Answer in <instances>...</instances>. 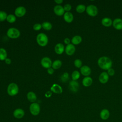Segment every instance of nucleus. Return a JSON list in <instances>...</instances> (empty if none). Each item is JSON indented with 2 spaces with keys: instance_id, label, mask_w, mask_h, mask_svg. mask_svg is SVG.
Instances as JSON below:
<instances>
[{
  "instance_id": "36",
  "label": "nucleus",
  "mask_w": 122,
  "mask_h": 122,
  "mask_svg": "<svg viewBox=\"0 0 122 122\" xmlns=\"http://www.w3.org/2000/svg\"><path fill=\"white\" fill-rule=\"evenodd\" d=\"M52 95V92L51 91H47L45 93V96L47 98L50 97Z\"/></svg>"
},
{
  "instance_id": "24",
  "label": "nucleus",
  "mask_w": 122,
  "mask_h": 122,
  "mask_svg": "<svg viewBox=\"0 0 122 122\" xmlns=\"http://www.w3.org/2000/svg\"><path fill=\"white\" fill-rule=\"evenodd\" d=\"M62 65V62L60 60H55L52 63V68L53 69L57 70L61 68Z\"/></svg>"
},
{
  "instance_id": "27",
  "label": "nucleus",
  "mask_w": 122,
  "mask_h": 122,
  "mask_svg": "<svg viewBox=\"0 0 122 122\" xmlns=\"http://www.w3.org/2000/svg\"><path fill=\"white\" fill-rule=\"evenodd\" d=\"M86 7L83 4H79L76 8V10L78 13H81L86 10Z\"/></svg>"
},
{
  "instance_id": "15",
  "label": "nucleus",
  "mask_w": 122,
  "mask_h": 122,
  "mask_svg": "<svg viewBox=\"0 0 122 122\" xmlns=\"http://www.w3.org/2000/svg\"><path fill=\"white\" fill-rule=\"evenodd\" d=\"M112 25L114 28L117 30H122V19L116 18L112 21Z\"/></svg>"
},
{
  "instance_id": "20",
  "label": "nucleus",
  "mask_w": 122,
  "mask_h": 122,
  "mask_svg": "<svg viewBox=\"0 0 122 122\" xmlns=\"http://www.w3.org/2000/svg\"><path fill=\"white\" fill-rule=\"evenodd\" d=\"M27 98L29 101L33 103L35 102V101L37 100V96L36 94L33 92H29L27 94Z\"/></svg>"
},
{
  "instance_id": "21",
  "label": "nucleus",
  "mask_w": 122,
  "mask_h": 122,
  "mask_svg": "<svg viewBox=\"0 0 122 122\" xmlns=\"http://www.w3.org/2000/svg\"><path fill=\"white\" fill-rule=\"evenodd\" d=\"M92 83V79L91 77H85L82 81V84L85 87H89Z\"/></svg>"
},
{
  "instance_id": "7",
  "label": "nucleus",
  "mask_w": 122,
  "mask_h": 122,
  "mask_svg": "<svg viewBox=\"0 0 122 122\" xmlns=\"http://www.w3.org/2000/svg\"><path fill=\"white\" fill-rule=\"evenodd\" d=\"M41 63L43 68L48 69L51 67L52 62L50 58L48 57H45L41 60Z\"/></svg>"
},
{
  "instance_id": "5",
  "label": "nucleus",
  "mask_w": 122,
  "mask_h": 122,
  "mask_svg": "<svg viewBox=\"0 0 122 122\" xmlns=\"http://www.w3.org/2000/svg\"><path fill=\"white\" fill-rule=\"evenodd\" d=\"M86 13L91 17L96 16L98 13V10L96 6L93 5H90L86 7Z\"/></svg>"
},
{
  "instance_id": "6",
  "label": "nucleus",
  "mask_w": 122,
  "mask_h": 122,
  "mask_svg": "<svg viewBox=\"0 0 122 122\" xmlns=\"http://www.w3.org/2000/svg\"><path fill=\"white\" fill-rule=\"evenodd\" d=\"M29 109L30 113L34 116H36L38 115L40 112L41 108L40 105L38 103H32L30 106Z\"/></svg>"
},
{
  "instance_id": "33",
  "label": "nucleus",
  "mask_w": 122,
  "mask_h": 122,
  "mask_svg": "<svg viewBox=\"0 0 122 122\" xmlns=\"http://www.w3.org/2000/svg\"><path fill=\"white\" fill-rule=\"evenodd\" d=\"M42 28V25L40 23H36L33 26V29L34 30L38 31Z\"/></svg>"
},
{
  "instance_id": "18",
  "label": "nucleus",
  "mask_w": 122,
  "mask_h": 122,
  "mask_svg": "<svg viewBox=\"0 0 122 122\" xmlns=\"http://www.w3.org/2000/svg\"><path fill=\"white\" fill-rule=\"evenodd\" d=\"M110 115V112L107 109H102L100 113V118L103 120H107L109 118Z\"/></svg>"
},
{
  "instance_id": "35",
  "label": "nucleus",
  "mask_w": 122,
  "mask_h": 122,
  "mask_svg": "<svg viewBox=\"0 0 122 122\" xmlns=\"http://www.w3.org/2000/svg\"><path fill=\"white\" fill-rule=\"evenodd\" d=\"M107 73L109 75V76H112L115 74V71L112 68H110L107 70Z\"/></svg>"
},
{
  "instance_id": "29",
  "label": "nucleus",
  "mask_w": 122,
  "mask_h": 122,
  "mask_svg": "<svg viewBox=\"0 0 122 122\" xmlns=\"http://www.w3.org/2000/svg\"><path fill=\"white\" fill-rule=\"evenodd\" d=\"M80 77V73L78 71H74L71 73V78L73 81H76Z\"/></svg>"
},
{
  "instance_id": "16",
  "label": "nucleus",
  "mask_w": 122,
  "mask_h": 122,
  "mask_svg": "<svg viewBox=\"0 0 122 122\" xmlns=\"http://www.w3.org/2000/svg\"><path fill=\"white\" fill-rule=\"evenodd\" d=\"M51 91L57 94H61L62 92V88L60 85L54 83L51 87Z\"/></svg>"
},
{
  "instance_id": "17",
  "label": "nucleus",
  "mask_w": 122,
  "mask_h": 122,
  "mask_svg": "<svg viewBox=\"0 0 122 122\" xmlns=\"http://www.w3.org/2000/svg\"><path fill=\"white\" fill-rule=\"evenodd\" d=\"M65 51L64 46L61 43H57L54 47V51L57 54H61Z\"/></svg>"
},
{
  "instance_id": "32",
  "label": "nucleus",
  "mask_w": 122,
  "mask_h": 122,
  "mask_svg": "<svg viewBox=\"0 0 122 122\" xmlns=\"http://www.w3.org/2000/svg\"><path fill=\"white\" fill-rule=\"evenodd\" d=\"M82 61L79 59H76L74 61V66L78 68H81L82 67Z\"/></svg>"
},
{
  "instance_id": "1",
  "label": "nucleus",
  "mask_w": 122,
  "mask_h": 122,
  "mask_svg": "<svg viewBox=\"0 0 122 122\" xmlns=\"http://www.w3.org/2000/svg\"><path fill=\"white\" fill-rule=\"evenodd\" d=\"M98 65L100 68L104 70H108L112 68V62L109 57L102 56L100 57L97 61Z\"/></svg>"
},
{
  "instance_id": "25",
  "label": "nucleus",
  "mask_w": 122,
  "mask_h": 122,
  "mask_svg": "<svg viewBox=\"0 0 122 122\" xmlns=\"http://www.w3.org/2000/svg\"><path fill=\"white\" fill-rule=\"evenodd\" d=\"M7 58V52L4 48H0V61H5Z\"/></svg>"
},
{
  "instance_id": "2",
  "label": "nucleus",
  "mask_w": 122,
  "mask_h": 122,
  "mask_svg": "<svg viewBox=\"0 0 122 122\" xmlns=\"http://www.w3.org/2000/svg\"><path fill=\"white\" fill-rule=\"evenodd\" d=\"M36 41L40 46L44 47L47 45L49 40L48 36L45 33H40L37 35Z\"/></svg>"
},
{
  "instance_id": "38",
  "label": "nucleus",
  "mask_w": 122,
  "mask_h": 122,
  "mask_svg": "<svg viewBox=\"0 0 122 122\" xmlns=\"http://www.w3.org/2000/svg\"><path fill=\"white\" fill-rule=\"evenodd\" d=\"M64 43H65L66 44L68 45V44H70L71 41H70V40L68 38H65V39L64 40Z\"/></svg>"
},
{
  "instance_id": "13",
  "label": "nucleus",
  "mask_w": 122,
  "mask_h": 122,
  "mask_svg": "<svg viewBox=\"0 0 122 122\" xmlns=\"http://www.w3.org/2000/svg\"><path fill=\"white\" fill-rule=\"evenodd\" d=\"M80 71L82 75L87 77L89 76L91 73V69L87 65H83L80 68Z\"/></svg>"
},
{
  "instance_id": "23",
  "label": "nucleus",
  "mask_w": 122,
  "mask_h": 122,
  "mask_svg": "<svg viewBox=\"0 0 122 122\" xmlns=\"http://www.w3.org/2000/svg\"><path fill=\"white\" fill-rule=\"evenodd\" d=\"M82 41V38L79 35H75L73 37L71 40V42L73 45H78Z\"/></svg>"
},
{
  "instance_id": "4",
  "label": "nucleus",
  "mask_w": 122,
  "mask_h": 122,
  "mask_svg": "<svg viewBox=\"0 0 122 122\" xmlns=\"http://www.w3.org/2000/svg\"><path fill=\"white\" fill-rule=\"evenodd\" d=\"M20 30L15 28H10L7 31V36L10 39H17L20 36Z\"/></svg>"
},
{
  "instance_id": "3",
  "label": "nucleus",
  "mask_w": 122,
  "mask_h": 122,
  "mask_svg": "<svg viewBox=\"0 0 122 122\" xmlns=\"http://www.w3.org/2000/svg\"><path fill=\"white\" fill-rule=\"evenodd\" d=\"M19 92V87L15 83L12 82L9 84L7 87L8 94L11 96H15Z\"/></svg>"
},
{
  "instance_id": "40",
  "label": "nucleus",
  "mask_w": 122,
  "mask_h": 122,
  "mask_svg": "<svg viewBox=\"0 0 122 122\" xmlns=\"http://www.w3.org/2000/svg\"><path fill=\"white\" fill-rule=\"evenodd\" d=\"M54 2L55 3H56L57 4L59 5L63 2V0H55Z\"/></svg>"
},
{
  "instance_id": "9",
  "label": "nucleus",
  "mask_w": 122,
  "mask_h": 122,
  "mask_svg": "<svg viewBox=\"0 0 122 122\" xmlns=\"http://www.w3.org/2000/svg\"><path fill=\"white\" fill-rule=\"evenodd\" d=\"M53 11L54 13L59 16H61L64 15L65 13V11L63 9V7L60 5H56L53 9Z\"/></svg>"
},
{
  "instance_id": "30",
  "label": "nucleus",
  "mask_w": 122,
  "mask_h": 122,
  "mask_svg": "<svg viewBox=\"0 0 122 122\" xmlns=\"http://www.w3.org/2000/svg\"><path fill=\"white\" fill-rule=\"evenodd\" d=\"M69 79V75L68 72H65L61 77V81L63 82H66Z\"/></svg>"
},
{
  "instance_id": "22",
  "label": "nucleus",
  "mask_w": 122,
  "mask_h": 122,
  "mask_svg": "<svg viewBox=\"0 0 122 122\" xmlns=\"http://www.w3.org/2000/svg\"><path fill=\"white\" fill-rule=\"evenodd\" d=\"M101 23L103 26L106 27H109L112 25V20H111V19L108 17H105L103 18L102 20Z\"/></svg>"
},
{
  "instance_id": "28",
  "label": "nucleus",
  "mask_w": 122,
  "mask_h": 122,
  "mask_svg": "<svg viewBox=\"0 0 122 122\" xmlns=\"http://www.w3.org/2000/svg\"><path fill=\"white\" fill-rule=\"evenodd\" d=\"M7 21L10 23H12L15 22L16 20V18L15 15L12 14H10L7 15V19H6Z\"/></svg>"
},
{
  "instance_id": "19",
  "label": "nucleus",
  "mask_w": 122,
  "mask_h": 122,
  "mask_svg": "<svg viewBox=\"0 0 122 122\" xmlns=\"http://www.w3.org/2000/svg\"><path fill=\"white\" fill-rule=\"evenodd\" d=\"M64 20L67 23H71L73 20V15L70 12H66L63 15Z\"/></svg>"
},
{
  "instance_id": "26",
  "label": "nucleus",
  "mask_w": 122,
  "mask_h": 122,
  "mask_svg": "<svg viewBox=\"0 0 122 122\" xmlns=\"http://www.w3.org/2000/svg\"><path fill=\"white\" fill-rule=\"evenodd\" d=\"M41 25H42V28L46 30H51L52 27V24L50 22H48V21L43 22L42 23Z\"/></svg>"
},
{
  "instance_id": "34",
  "label": "nucleus",
  "mask_w": 122,
  "mask_h": 122,
  "mask_svg": "<svg viewBox=\"0 0 122 122\" xmlns=\"http://www.w3.org/2000/svg\"><path fill=\"white\" fill-rule=\"evenodd\" d=\"M63 9L64 10V11L66 12H69V11L71 10V6L70 4H66L64 7Z\"/></svg>"
},
{
  "instance_id": "37",
  "label": "nucleus",
  "mask_w": 122,
  "mask_h": 122,
  "mask_svg": "<svg viewBox=\"0 0 122 122\" xmlns=\"http://www.w3.org/2000/svg\"><path fill=\"white\" fill-rule=\"evenodd\" d=\"M47 72L49 74H52L54 73V69L52 68L51 67L47 69Z\"/></svg>"
},
{
  "instance_id": "14",
  "label": "nucleus",
  "mask_w": 122,
  "mask_h": 122,
  "mask_svg": "<svg viewBox=\"0 0 122 122\" xmlns=\"http://www.w3.org/2000/svg\"><path fill=\"white\" fill-rule=\"evenodd\" d=\"M70 89L71 91L76 92L78 91L79 88V84L76 81L72 80L69 83Z\"/></svg>"
},
{
  "instance_id": "39",
  "label": "nucleus",
  "mask_w": 122,
  "mask_h": 122,
  "mask_svg": "<svg viewBox=\"0 0 122 122\" xmlns=\"http://www.w3.org/2000/svg\"><path fill=\"white\" fill-rule=\"evenodd\" d=\"M5 62L7 64H10L11 62V61L10 58H6L5 60Z\"/></svg>"
},
{
  "instance_id": "10",
  "label": "nucleus",
  "mask_w": 122,
  "mask_h": 122,
  "mask_svg": "<svg viewBox=\"0 0 122 122\" xmlns=\"http://www.w3.org/2000/svg\"><path fill=\"white\" fill-rule=\"evenodd\" d=\"M75 47L72 44H69L67 45L65 48V51L66 54L68 55H73L75 51Z\"/></svg>"
},
{
  "instance_id": "11",
  "label": "nucleus",
  "mask_w": 122,
  "mask_h": 122,
  "mask_svg": "<svg viewBox=\"0 0 122 122\" xmlns=\"http://www.w3.org/2000/svg\"><path fill=\"white\" fill-rule=\"evenodd\" d=\"M109 76L107 72L103 71L102 72L99 77V80L101 83L105 84L107 83L109 80Z\"/></svg>"
},
{
  "instance_id": "31",
  "label": "nucleus",
  "mask_w": 122,
  "mask_h": 122,
  "mask_svg": "<svg viewBox=\"0 0 122 122\" xmlns=\"http://www.w3.org/2000/svg\"><path fill=\"white\" fill-rule=\"evenodd\" d=\"M7 13L4 11H0V21H3L6 20L7 17Z\"/></svg>"
},
{
  "instance_id": "12",
  "label": "nucleus",
  "mask_w": 122,
  "mask_h": 122,
  "mask_svg": "<svg viewBox=\"0 0 122 122\" xmlns=\"http://www.w3.org/2000/svg\"><path fill=\"white\" fill-rule=\"evenodd\" d=\"M25 114V112L24 110L21 108H17L15 109L13 113L14 117L17 119L22 118Z\"/></svg>"
},
{
  "instance_id": "8",
  "label": "nucleus",
  "mask_w": 122,
  "mask_h": 122,
  "mask_svg": "<svg viewBox=\"0 0 122 122\" xmlns=\"http://www.w3.org/2000/svg\"><path fill=\"white\" fill-rule=\"evenodd\" d=\"M26 12V10L23 6H19L16 8L14 13L16 16L18 17H21L25 15Z\"/></svg>"
}]
</instances>
